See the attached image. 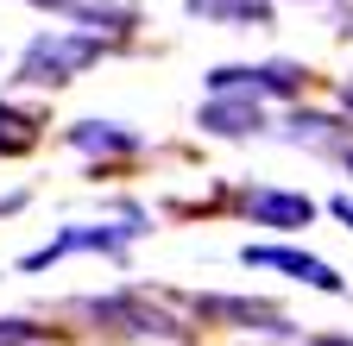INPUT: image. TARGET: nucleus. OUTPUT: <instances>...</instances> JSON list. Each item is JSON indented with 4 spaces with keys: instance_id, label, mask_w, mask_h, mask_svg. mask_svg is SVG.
<instances>
[{
    "instance_id": "obj_1",
    "label": "nucleus",
    "mask_w": 353,
    "mask_h": 346,
    "mask_svg": "<svg viewBox=\"0 0 353 346\" xmlns=\"http://www.w3.org/2000/svg\"><path fill=\"white\" fill-rule=\"evenodd\" d=\"M95 57H108V38H95V32H44L19 57V82L26 89H63V82L82 76Z\"/></svg>"
},
{
    "instance_id": "obj_2",
    "label": "nucleus",
    "mask_w": 353,
    "mask_h": 346,
    "mask_svg": "<svg viewBox=\"0 0 353 346\" xmlns=\"http://www.w3.org/2000/svg\"><path fill=\"white\" fill-rule=\"evenodd\" d=\"M303 63H221V69H208V95H246V101H259V95H296L303 89Z\"/></svg>"
},
{
    "instance_id": "obj_3",
    "label": "nucleus",
    "mask_w": 353,
    "mask_h": 346,
    "mask_svg": "<svg viewBox=\"0 0 353 346\" xmlns=\"http://www.w3.org/2000/svg\"><path fill=\"white\" fill-rule=\"evenodd\" d=\"M240 258L252 271H284V277H296V283H309V290H328V296H341L347 283L334 277V265H322V258H309V252H296V246H240Z\"/></svg>"
},
{
    "instance_id": "obj_4",
    "label": "nucleus",
    "mask_w": 353,
    "mask_h": 346,
    "mask_svg": "<svg viewBox=\"0 0 353 346\" xmlns=\"http://www.w3.org/2000/svg\"><path fill=\"white\" fill-rule=\"evenodd\" d=\"M132 233H145L139 221H132V227H70V233H57L51 246H38V252H26V271H44V265H51V258H70V252H120Z\"/></svg>"
},
{
    "instance_id": "obj_5",
    "label": "nucleus",
    "mask_w": 353,
    "mask_h": 346,
    "mask_svg": "<svg viewBox=\"0 0 353 346\" xmlns=\"http://www.w3.org/2000/svg\"><path fill=\"white\" fill-rule=\"evenodd\" d=\"M82 309H88V315H101V321H120L126 334H158V340H183V327H176L170 315L145 309V302H132V296H88Z\"/></svg>"
},
{
    "instance_id": "obj_6",
    "label": "nucleus",
    "mask_w": 353,
    "mask_h": 346,
    "mask_svg": "<svg viewBox=\"0 0 353 346\" xmlns=\"http://www.w3.org/2000/svg\"><path fill=\"white\" fill-rule=\"evenodd\" d=\"M196 126H208L214 139H246V133H265V107L246 101V95H214L196 113Z\"/></svg>"
},
{
    "instance_id": "obj_7",
    "label": "nucleus",
    "mask_w": 353,
    "mask_h": 346,
    "mask_svg": "<svg viewBox=\"0 0 353 346\" xmlns=\"http://www.w3.org/2000/svg\"><path fill=\"white\" fill-rule=\"evenodd\" d=\"M246 214H252V227H309L316 202L290 189H246Z\"/></svg>"
},
{
    "instance_id": "obj_8",
    "label": "nucleus",
    "mask_w": 353,
    "mask_h": 346,
    "mask_svg": "<svg viewBox=\"0 0 353 346\" xmlns=\"http://www.w3.org/2000/svg\"><path fill=\"white\" fill-rule=\"evenodd\" d=\"M208 25H272V0H183Z\"/></svg>"
},
{
    "instance_id": "obj_9",
    "label": "nucleus",
    "mask_w": 353,
    "mask_h": 346,
    "mask_svg": "<svg viewBox=\"0 0 353 346\" xmlns=\"http://www.w3.org/2000/svg\"><path fill=\"white\" fill-rule=\"evenodd\" d=\"M70 145H76V151H101V158H108V151H139L145 139H139V133H126V126H114V120H76V126H70Z\"/></svg>"
},
{
    "instance_id": "obj_10",
    "label": "nucleus",
    "mask_w": 353,
    "mask_h": 346,
    "mask_svg": "<svg viewBox=\"0 0 353 346\" xmlns=\"http://www.w3.org/2000/svg\"><path fill=\"white\" fill-rule=\"evenodd\" d=\"M196 315H214V321H240V327H284L278 309H265V302H240V296H202Z\"/></svg>"
},
{
    "instance_id": "obj_11",
    "label": "nucleus",
    "mask_w": 353,
    "mask_h": 346,
    "mask_svg": "<svg viewBox=\"0 0 353 346\" xmlns=\"http://www.w3.org/2000/svg\"><path fill=\"white\" fill-rule=\"evenodd\" d=\"M38 139V120L32 113H13V107H0V151H26Z\"/></svg>"
},
{
    "instance_id": "obj_12",
    "label": "nucleus",
    "mask_w": 353,
    "mask_h": 346,
    "mask_svg": "<svg viewBox=\"0 0 353 346\" xmlns=\"http://www.w3.org/2000/svg\"><path fill=\"white\" fill-rule=\"evenodd\" d=\"M76 19H82V25L114 19V32H126V25H132V7H126V0H76Z\"/></svg>"
},
{
    "instance_id": "obj_13",
    "label": "nucleus",
    "mask_w": 353,
    "mask_h": 346,
    "mask_svg": "<svg viewBox=\"0 0 353 346\" xmlns=\"http://www.w3.org/2000/svg\"><path fill=\"white\" fill-rule=\"evenodd\" d=\"M328 214H334V221H347V227H353V195H334V202H328Z\"/></svg>"
},
{
    "instance_id": "obj_14",
    "label": "nucleus",
    "mask_w": 353,
    "mask_h": 346,
    "mask_svg": "<svg viewBox=\"0 0 353 346\" xmlns=\"http://www.w3.org/2000/svg\"><path fill=\"white\" fill-rule=\"evenodd\" d=\"M328 151H334V158H341V164H347V170H353V139H347V133H341V139H334V145H328Z\"/></svg>"
},
{
    "instance_id": "obj_15",
    "label": "nucleus",
    "mask_w": 353,
    "mask_h": 346,
    "mask_svg": "<svg viewBox=\"0 0 353 346\" xmlns=\"http://www.w3.org/2000/svg\"><path fill=\"white\" fill-rule=\"evenodd\" d=\"M32 7H44V13H76V0H32Z\"/></svg>"
},
{
    "instance_id": "obj_16",
    "label": "nucleus",
    "mask_w": 353,
    "mask_h": 346,
    "mask_svg": "<svg viewBox=\"0 0 353 346\" xmlns=\"http://www.w3.org/2000/svg\"><path fill=\"white\" fill-rule=\"evenodd\" d=\"M341 101H347V107H353V82H347V89H341Z\"/></svg>"
},
{
    "instance_id": "obj_17",
    "label": "nucleus",
    "mask_w": 353,
    "mask_h": 346,
    "mask_svg": "<svg viewBox=\"0 0 353 346\" xmlns=\"http://www.w3.org/2000/svg\"><path fill=\"white\" fill-rule=\"evenodd\" d=\"M322 346H347V340H322Z\"/></svg>"
},
{
    "instance_id": "obj_18",
    "label": "nucleus",
    "mask_w": 353,
    "mask_h": 346,
    "mask_svg": "<svg viewBox=\"0 0 353 346\" xmlns=\"http://www.w3.org/2000/svg\"><path fill=\"white\" fill-rule=\"evenodd\" d=\"M347 38H353V13H347Z\"/></svg>"
}]
</instances>
